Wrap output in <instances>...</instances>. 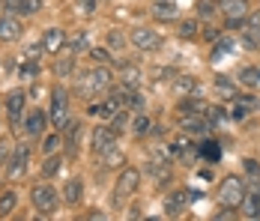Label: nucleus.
Here are the masks:
<instances>
[{"label":"nucleus","mask_w":260,"mask_h":221,"mask_svg":"<svg viewBox=\"0 0 260 221\" xmlns=\"http://www.w3.org/2000/svg\"><path fill=\"white\" fill-rule=\"evenodd\" d=\"M138 182H141V173L135 171V168H126L123 171V176L117 179V200L120 197H129V195H135V188H138Z\"/></svg>","instance_id":"obj_7"},{"label":"nucleus","mask_w":260,"mask_h":221,"mask_svg":"<svg viewBox=\"0 0 260 221\" xmlns=\"http://www.w3.org/2000/svg\"><path fill=\"white\" fill-rule=\"evenodd\" d=\"M42 0H24V12H39Z\"/></svg>","instance_id":"obj_40"},{"label":"nucleus","mask_w":260,"mask_h":221,"mask_svg":"<svg viewBox=\"0 0 260 221\" xmlns=\"http://www.w3.org/2000/svg\"><path fill=\"white\" fill-rule=\"evenodd\" d=\"M180 36H182V39L198 36V21H182V24H180Z\"/></svg>","instance_id":"obj_29"},{"label":"nucleus","mask_w":260,"mask_h":221,"mask_svg":"<svg viewBox=\"0 0 260 221\" xmlns=\"http://www.w3.org/2000/svg\"><path fill=\"white\" fill-rule=\"evenodd\" d=\"M201 152H204V159H209V162H218V155H221V149L215 147V144H204Z\"/></svg>","instance_id":"obj_32"},{"label":"nucleus","mask_w":260,"mask_h":221,"mask_svg":"<svg viewBox=\"0 0 260 221\" xmlns=\"http://www.w3.org/2000/svg\"><path fill=\"white\" fill-rule=\"evenodd\" d=\"M81 135V125L78 123H66L63 125V144H66V149H69V152H75V149H78V138Z\"/></svg>","instance_id":"obj_17"},{"label":"nucleus","mask_w":260,"mask_h":221,"mask_svg":"<svg viewBox=\"0 0 260 221\" xmlns=\"http://www.w3.org/2000/svg\"><path fill=\"white\" fill-rule=\"evenodd\" d=\"M57 147H60V138H48L45 141V152H54Z\"/></svg>","instance_id":"obj_41"},{"label":"nucleus","mask_w":260,"mask_h":221,"mask_svg":"<svg viewBox=\"0 0 260 221\" xmlns=\"http://www.w3.org/2000/svg\"><path fill=\"white\" fill-rule=\"evenodd\" d=\"M42 51L45 54H57V51H63V45H66V33L60 30V27H48L45 33H42Z\"/></svg>","instance_id":"obj_6"},{"label":"nucleus","mask_w":260,"mask_h":221,"mask_svg":"<svg viewBox=\"0 0 260 221\" xmlns=\"http://www.w3.org/2000/svg\"><path fill=\"white\" fill-rule=\"evenodd\" d=\"M78 9L81 12H93L96 9V0H78Z\"/></svg>","instance_id":"obj_39"},{"label":"nucleus","mask_w":260,"mask_h":221,"mask_svg":"<svg viewBox=\"0 0 260 221\" xmlns=\"http://www.w3.org/2000/svg\"><path fill=\"white\" fill-rule=\"evenodd\" d=\"M30 200H33V206L42 215H51L54 209H57V192H54L51 185H45V182H39V185L30 188Z\"/></svg>","instance_id":"obj_1"},{"label":"nucleus","mask_w":260,"mask_h":221,"mask_svg":"<svg viewBox=\"0 0 260 221\" xmlns=\"http://www.w3.org/2000/svg\"><path fill=\"white\" fill-rule=\"evenodd\" d=\"M48 120H51L57 129H63V125L69 123V96H66V90H54L51 93V111H48Z\"/></svg>","instance_id":"obj_3"},{"label":"nucleus","mask_w":260,"mask_h":221,"mask_svg":"<svg viewBox=\"0 0 260 221\" xmlns=\"http://www.w3.org/2000/svg\"><path fill=\"white\" fill-rule=\"evenodd\" d=\"M105 45H108V51H123V48H126V36H123L120 30H108Z\"/></svg>","instance_id":"obj_21"},{"label":"nucleus","mask_w":260,"mask_h":221,"mask_svg":"<svg viewBox=\"0 0 260 221\" xmlns=\"http://www.w3.org/2000/svg\"><path fill=\"white\" fill-rule=\"evenodd\" d=\"M218 93H221V96H228V99H236V96H239V93L234 90V84H231V81H224V78L218 81Z\"/></svg>","instance_id":"obj_33"},{"label":"nucleus","mask_w":260,"mask_h":221,"mask_svg":"<svg viewBox=\"0 0 260 221\" xmlns=\"http://www.w3.org/2000/svg\"><path fill=\"white\" fill-rule=\"evenodd\" d=\"M90 57H93L96 63H108V60H111V54H108V48H90Z\"/></svg>","instance_id":"obj_35"},{"label":"nucleus","mask_w":260,"mask_h":221,"mask_svg":"<svg viewBox=\"0 0 260 221\" xmlns=\"http://www.w3.org/2000/svg\"><path fill=\"white\" fill-rule=\"evenodd\" d=\"M242 197H245V182H242L239 176H228V179L218 185V200H221L224 206H239Z\"/></svg>","instance_id":"obj_2"},{"label":"nucleus","mask_w":260,"mask_h":221,"mask_svg":"<svg viewBox=\"0 0 260 221\" xmlns=\"http://www.w3.org/2000/svg\"><path fill=\"white\" fill-rule=\"evenodd\" d=\"M105 165H108V168L123 165V152H120V149H108V152H105Z\"/></svg>","instance_id":"obj_28"},{"label":"nucleus","mask_w":260,"mask_h":221,"mask_svg":"<svg viewBox=\"0 0 260 221\" xmlns=\"http://www.w3.org/2000/svg\"><path fill=\"white\" fill-rule=\"evenodd\" d=\"M15 203H18V197L12 195V192H3V195H0V215H12Z\"/></svg>","instance_id":"obj_23"},{"label":"nucleus","mask_w":260,"mask_h":221,"mask_svg":"<svg viewBox=\"0 0 260 221\" xmlns=\"http://www.w3.org/2000/svg\"><path fill=\"white\" fill-rule=\"evenodd\" d=\"M6 111H9L12 123H18V117H21V111H24V90H12V93L6 96Z\"/></svg>","instance_id":"obj_12"},{"label":"nucleus","mask_w":260,"mask_h":221,"mask_svg":"<svg viewBox=\"0 0 260 221\" xmlns=\"http://www.w3.org/2000/svg\"><path fill=\"white\" fill-rule=\"evenodd\" d=\"M239 81L242 84H260V69H242L239 72Z\"/></svg>","instance_id":"obj_27"},{"label":"nucleus","mask_w":260,"mask_h":221,"mask_svg":"<svg viewBox=\"0 0 260 221\" xmlns=\"http://www.w3.org/2000/svg\"><path fill=\"white\" fill-rule=\"evenodd\" d=\"M132 129H135V135H138V138H144V135L150 132V117H147V114H138V117H135V123H132Z\"/></svg>","instance_id":"obj_26"},{"label":"nucleus","mask_w":260,"mask_h":221,"mask_svg":"<svg viewBox=\"0 0 260 221\" xmlns=\"http://www.w3.org/2000/svg\"><path fill=\"white\" fill-rule=\"evenodd\" d=\"M114 138H117L114 129H96L93 138H90V144H93V149H96L99 155H105L108 149H114Z\"/></svg>","instance_id":"obj_9"},{"label":"nucleus","mask_w":260,"mask_h":221,"mask_svg":"<svg viewBox=\"0 0 260 221\" xmlns=\"http://www.w3.org/2000/svg\"><path fill=\"white\" fill-rule=\"evenodd\" d=\"M150 171H153V176H156L158 185L171 179V168H168V165H161V162H153V165H150Z\"/></svg>","instance_id":"obj_24"},{"label":"nucleus","mask_w":260,"mask_h":221,"mask_svg":"<svg viewBox=\"0 0 260 221\" xmlns=\"http://www.w3.org/2000/svg\"><path fill=\"white\" fill-rule=\"evenodd\" d=\"M24 132L33 135V138H39L45 132V111H30L27 120H24Z\"/></svg>","instance_id":"obj_11"},{"label":"nucleus","mask_w":260,"mask_h":221,"mask_svg":"<svg viewBox=\"0 0 260 221\" xmlns=\"http://www.w3.org/2000/svg\"><path fill=\"white\" fill-rule=\"evenodd\" d=\"M120 84L123 87H141V69L135 63H123L120 66Z\"/></svg>","instance_id":"obj_15"},{"label":"nucleus","mask_w":260,"mask_h":221,"mask_svg":"<svg viewBox=\"0 0 260 221\" xmlns=\"http://www.w3.org/2000/svg\"><path fill=\"white\" fill-rule=\"evenodd\" d=\"M81 192H84V182H81V179H69V182H66V188H63L66 203H78V200H81Z\"/></svg>","instance_id":"obj_20"},{"label":"nucleus","mask_w":260,"mask_h":221,"mask_svg":"<svg viewBox=\"0 0 260 221\" xmlns=\"http://www.w3.org/2000/svg\"><path fill=\"white\" fill-rule=\"evenodd\" d=\"M153 12H156L158 21H174V18H177V6H174V3H168V0H158Z\"/></svg>","instance_id":"obj_19"},{"label":"nucleus","mask_w":260,"mask_h":221,"mask_svg":"<svg viewBox=\"0 0 260 221\" xmlns=\"http://www.w3.org/2000/svg\"><path fill=\"white\" fill-rule=\"evenodd\" d=\"M129 42L138 51H156L158 45H161V36H158L156 30H150V27H135L132 36H129Z\"/></svg>","instance_id":"obj_5"},{"label":"nucleus","mask_w":260,"mask_h":221,"mask_svg":"<svg viewBox=\"0 0 260 221\" xmlns=\"http://www.w3.org/2000/svg\"><path fill=\"white\" fill-rule=\"evenodd\" d=\"M215 218H218V221H231V218H236V206H228V209L215 212Z\"/></svg>","instance_id":"obj_37"},{"label":"nucleus","mask_w":260,"mask_h":221,"mask_svg":"<svg viewBox=\"0 0 260 221\" xmlns=\"http://www.w3.org/2000/svg\"><path fill=\"white\" fill-rule=\"evenodd\" d=\"M60 162H63L60 155H48V159L42 162V176H54V173L60 171Z\"/></svg>","instance_id":"obj_25"},{"label":"nucleus","mask_w":260,"mask_h":221,"mask_svg":"<svg viewBox=\"0 0 260 221\" xmlns=\"http://www.w3.org/2000/svg\"><path fill=\"white\" fill-rule=\"evenodd\" d=\"M72 51H90V42H87L84 33H75L72 36Z\"/></svg>","instance_id":"obj_34"},{"label":"nucleus","mask_w":260,"mask_h":221,"mask_svg":"<svg viewBox=\"0 0 260 221\" xmlns=\"http://www.w3.org/2000/svg\"><path fill=\"white\" fill-rule=\"evenodd\" d=\"M180 125H182V132H188V135H204V132H207V120H201L198 114H188V117H182Z\"/></svg>","instance_id":"obj_16"},{"label":"nucleus","mask_w":260,"mask_h":221,"mask_svg":"<svg viewBox=\"0 0 260 221\" xmlns=\"http://www.w3.org/2000/svg\"><path fill=\"white\" fill-rule=\"evenodd\" d=\"M212 12H215V6H212L209 0H201V3H198V15H201L204 21H209V18H212Z\"/></svg>","instance_id":"obj_31"},{"label":"nucleus","mask_w":260,"mask_h":221,"mask_svg":"<svg viewBox=\"0 0 260 221\" xmlns=\"http://www.w3.org/2000/svg\"><path fill=\"white\" fill-rule=\"evenodd\" d=\"M185 206H188V192H174V195L165 197V209H168V215H180Z\"/></svg>","instance_id":"obj_13"},{"label":"nucleus","mask_w":260,"mask_h":221,"mask_svg":"<svg viewBox=\"0 0 260 221\" xmlns=\"http://www.w3.org/2000/svg\"><path fill=\"white\" fill-rule=\"evenodd\" d=\"M242 212H245V218H260V188H254L251 195L245 192V197H242Z\"/></svg>","instance_id":"obj_14"},{"label":"nucleus","mask_w":260,"mask_h":221,"mask_svg":"<svg viewBox=\"0 0 260 221\" xmlns=\"http://www.w3.org/2000/svg\"><path fill=\"white\" fill-rule=\"evenodd\" d=\"M126 120H129V114H126V108H123V111H117V114L111 117V129H114V132H120V129L126 125Z\"/></svg>","instance_id":"obj_30"},{"label":"nucleus","mask_w":260,"mask_h":221,"mask_svg":"<svg viewBox=\"0 0 260 221\" xmlns=\"http://www.w3.org/2000/svg\"><path fill=\"white\" fill-rule=\"evenodd\" d=\"M21 21L15 18V15H3L0 18V42H15V39H21Z\"/></svg>","instance_id":"obj_8"},{"label":"nucleus","mask_w":260,"mask_h":221,"mask_svg":"<svg viewBox=\"0 0 260 221\" xmlns=\"http://www.w3.org/2000/svg\"><path fill=\"white\" fill-rule=\"evenodd\" d=\"M27 155H30V152H27V147H18V152L6 162V165H9V168H6L9 179H21V176H24V171H27Z\"/></svg>","instance_id":"obj_10"},{"label":"nucleus","mask_w":260,"mask_h":221,"mask_svg":"<svg viewBox=\"0 0 260 221\" xmlns=\"http://www.w3.org/2000/svg\"><path fill=\"white\" fill-rule=\"evenodd\" d=\"M6 162H9V144L0 141V168H6Z\"/></svg>","instance_id":"obj_38"},{"label":"nucleus","mask_w":260,"mask_h":221,"mask_svg":"<svg viewBox=\"0 0 260 221\" xmlns=\"http://www.w3.org/2000/svg\"><path fill=\"white\" fill-rule=\"evenodd\" d=\"M204 120H207V125H215L218 120H221V111H218V108H207V114H204Z\"/></svg>","instance_id":"obj_36"},{"label":"nucleus","mask_w":260,"mask_h":221,"mask_svg":"<svg viewBox=\"0 0 260 221\" xmlns=\"http://www.w3.org/2000/svg\"><path fill=\"white\" fill-rule=\"evenodd\" d=\"M174 90H177L180 96H191V93H198V81L188 78V75H177V78H174Z\"/></svg>","instance_id":"obj_18"},{"label":"nucleus","mask_w":260,"mask_h":221,"mask_svg":"<svg viewBox=\"0 0 260 221\" xmlns=\"http://www.w3.org/2000/svg\"><path fill=\"white\" fill-rule=\"evenodd\" d=\"M54 72L60 75V78L72 75V72H75V57H72V54H69V57H60V60L54 63Z\"/></svg>","instance_id":"obj_22"},{"label":"nucleus","mask_w":260,"mask_h":221,"mask_svg":"<svg viewBox=\"0 0 260 221\" xmlns=\"http://www.w3.org/2000/svg\"><path fill=\"white\" fill-rule=\"evenodd\" d=\"M218 6L228 18V27H242V21L248 18V0H221Z\"/></svg>","instance_id":"obj_4"}]
</instances>
